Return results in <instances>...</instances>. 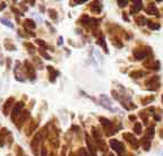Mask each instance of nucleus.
I'll return each mask as SVG.
<instances>
[{"mask_svg":"<svg viewBox=\"0 0 163 156\" xmlns=\"http://www.w3.org/2000/svg\"><path fill=\"white\" fill-rule=\"evenodd\" d=\"M72 156H77V155H76V154H75V153H74V154H72Z\"/></svg>","mask_w":163,"mask_h":156,"instance_id":"46","label":"nucleus"},{"mask_svg":"<svg viewBox=\"0 0 163 156\" xmlns=\"http://www.w3.org/2000/svg\"><path fill=\"white\" fill-rule=\"evenodd\" d=\"M100 24V20H96V18H90V23L89 25L91 26H97Z\"/></svg>","mask_w":163,"mask_h":156,"instance_id":"34","label":"nucleus"},{"mask_svg":"<svg viewBox=\"0 0 163 156\" xmlns=\"http://www.w3.org/2000/svg\"><path fill=\"white\" fill-rule=\"evenodd\" d=\"M61 43H62V38H59V41H58V44L60 45Z\"/></svg>","mask_w":163,"mask_h":156,"instance_id":"43","label":"nucleus"},{"mask_svg":"<svg viewBox=\"0 0 163 156\" xmlns=\"http://www.w3.org/2000/svg\"><path fill=\"white\" fill-rule=\"evenodd\" d=\"M41 151H42V153H41V156H48V151H47V148L42 145L41 146Z\"/></svg>","mask_w":163,"mask_h":156,"instance_id":"38","label":"nucleus"},{"mask_svg":"<svg viewBox=\"0 0 163 156\" xmlns=\"http://www.w3.org/2000/svg\"><path fill=\"white\" fill-rule=\"evenodd\" d=\"M7 135H10V132L6 128H2L1 132H0V146L5 145V136H7Z\"/></svg>","mask_w":163,"mask_h":156,"instance_id":"17","label":"nucleus"},{"mask_svg":"<svg viewBox=\"0 0 163 156\" xmlns=\"http://www.w3.org/2000/svg\"><path fill=\"white\" fill-rule=\"evenodd\" d=\"M146 13H147V14H149V15H155L156 17H160L159 10H158V8H156L153 3H151V5L146 8Z\"/></svg>","mask_w":163,"mask_h":156,"instance_id":"12","label":"nucleus"},{"mask_svg":"<svg viewBox=\"0 0 163 156\" xmlns=\"http://www.w3.org/2000/svg\"><path fill=\"white\" fill-rule=\"evenodd\" d=\"M162 102H163V98H162Z\"/></svg>","mask_w":163,"mask_h":156,"instance_id":"48","label":"nucleus"},{"mask_svg":"<svg viewBox=\"0 0 163 156\" xmlns=\"http://www.w3.org/2000/svg\"><path fill=\"white\" fill-rule=\"evenodd\" d=\"M129 120H133L134 121V120H136V117L135 116H129Z\"/></svg>","mask_w":163,"mask_h":156,"instance_id":"42","label":"nucleus"},{"mask_svg":"<svg viewBox=\"0 0 163 156\" xmlns=\"http://www.w3.org/2000/svg\"><path fill=\"white\" fill-rule=\"evenodd\" d=\"M14 102H15V98H8L6 102H5V104H3V108H2V112H3V114L5 116H8L9 114V111H10V109L11 108H14Z\"/></svg>","mask_w":163,"mask_h":156,"instance_id":"7","label":"nucleus"},{"mask_svg":"<svg viewBox=\"0 0 163 156\" xmlns=\"http://www.w3.org/2000/svg\"><path fill=\"white\" fill-rule=\"evenodd\" d=\"M23 108H24V103H23V102H17V103L14 105V108H13V110H11V113H10V118H11V120H13L14 122L16 121L18 116L22 113Z\"/></svg>","mask_w":163,"mask_h":156,"instance_id":"4","label":"nucleus"},{"mask_svg":"<svg viewBox=\"0 0 163 156\" xmlns=\"http://www.w3.org/2000/svg\"><path fill=\"white\" fill-rule=\"evenodd\" d=\"M16 153H17V156H26L25 155V153L23 152V149H22V147H20V146H17Z\"/></svg>","mask_w":163,"mask_h":156,"instance_id":"36","label":"nucleus"},{"mask_svg":"<svg viewBox=\"0 0 163 156\" xmlns=\"http://www.w3.org/2000/svg\"><path fill=\"white\" fill-rule=\"evenodd\" d=\"M145 137H146L147 139H149V140L153 139V137H154V127H148V128H147Z\"/></svg>","mask_w":163,"mask_h":156,"instance_id":"22","label":"nucleus"},{"mask_svg":"<svg viewBox=\"0 0 163 156\" xmlns=\"http://www.w3.org/2000/svg\"><path fill=\"white\" fill-rule=\"evenodd\" d=\"M108 156H114V155H113L112 153H109V155H108Z\"/></svg>","mask_w":163,"mask_h":156,"instance_id":"44","label":"nucleus"},{"mask_svg":"<svg viewBox=\"0 0 163 156\" xmlns=\"http://www.w3.org/2000/svg\"><path fill=\"white\" fill-rule=\"evenodd\" d=\"M145 75H146V73L143 71V70H134V71H131L129 74V76L131 78H141L145 76Z\"/></svg>","mask_w":163,"mask_h":156,"instance_id":"16","label":"nucleus"},{"mask_svg":"<svg viewBox=\"0 0 163 156\" xmlns=\"http://www.w3.org/2000/svg\"><path fill=\"white\" fill-rule=\"evenodd\" d=\"M0 23L3 24L5 26H8V27H10V28H14V25L8 20H6V18H0Z\"/></svg>","mask_w":163,"mask_h":156,"instance_id":"28","label":"nucleus"},{"mask_svg":"<svg viewBox=\"0 0 163 156\" xmlns=\"http://www.w3.org/2000/svg\"><path fill=\"white\" fill-rule=\"evenodd\" d=\"M159 76H153V77H151L149 79H147L146 81H145V85H159Z\"/></svg>","mask_w":163,"mask_h":156,"instance_id":"20","label":"nucleus"},{"mask_svg":"<svg viewBox=\"0 0 163 156\" xmlns=\"http://www.w3.org/2000/svg\"><path fill=\"white\" fill-rule=\"evenodd\" d=\"M91 10L94 14H100L102 10V3L100 1H94L91 3Z\"/></svg>","mask_w":163,"mask_h":156,"instance_id":"11","label":"nucleus"},{"mask_svg":"<svg viewBox=\"0 0 163 156\" xmlns=\"http://www.w3.org/2000/svg\"><path fill=\"white\" fill-rule=\"evenodd\" d=\"M24 68H25V71H26V75L27 77L30 78L32 81L35 79V67L30 62V61H24Z\"/></svg>","mask_w":163,"mask_h":156,"instance_id":"3","label":"nucleus"},{"mask_svg":"<svg viewBox=\"0 0 163 156\" xmlns=\"http://www.w3.org/2000/svg\"><path fill=\"white\" fill-rule=\"evenodd\" d=\"M142 145H143V147H144L145 151H148V149H149V147H151V140H149V139H147V138L144 136V138L142 139Z\"/></svg>","mask_w":163,"mask_h":156,"instance_id":"23","label":"nucleus"},{"mask_svg":"<svg viewBox=\"0 0 163 156\" xmlns=\"http://www.w3.org/2000/svg\"><path fill=\"white\" fill-rule=\"evenodd\" d=\"M161 137H163V129H162V131H161Z\"/></svg>","mask_w":163,"mask_h":156,"instance_id":"45","label":"nucleus"},{"mask_svg":"<svg viewBox=\"0 0 163 156\" xmlns=\"http://www.w3.org/2000/svg\"><path fill=\"white\" fill-rule=\"evenodd\" d=\"M96 43H97L99 45H102V46H103V49H104V51H106V52H108V50H107V44H106V41H104L103 38L99 39V41H97Z\"/></svg>","mask_w":163,"mask_h":156,"instance_id":"31","label":"nucleus"},{"mask_svg":"<svg viewBox=\"0 0 163 156\" xmlns=\"http://www.w3.org/2000/svg\"><path fill=\"white\" fill-rule=\"evenodd\" d=\"M39 52H40V54H41V56H42L44 59H47V60H51V57H50L47 52H44L42 49H39Z\"/></svg>","mask_w":163,"mask_h":156,"instance_id":"33","label":"nucleus"},{"mask_svg":"<svg viewBox=\"0 0 163 156\" xmlns=\"http://www.w3.org/2000/svg\"><path fill=\"white\" fill-rule=\"evenodd\" d=\"M100 122H101V124L103 126V128L104 129H110V130H113V127H112V122L110 121V120H108L107 118H103V117H100ZM113 132H116V130H113Z\"/></svg>","mask_w":163,"mask_h":156,"instance_id":"10","label":"nucleus"},{"mask_svg":"<svg viewBox=\"0 0 163 156\" xmlns=\"http://www.w3.org/2000/svg\"><path fill=\"white\" fill-rule=\"evenodd\" d=\"M142 1H135L134 5L131 6V9H130V13L131 14H135L136 11H139L142 9Z\"/></svg>","mask_w":163,"mask_h":156,"instance_id":"13","label":"nucleus"},{"mask_svg":"<svg viewBox=\"0 0 163 156\" xmlns=\"http://www.w3.org/2000/svg\"><path fill=\"white\" fill-rule=\"evenodd\" d=\"M79 22H80L82 24H84V25H87V24L90 23V17H89L87 15H84V16H82V17H80Z\"/></svg>","mask_w":163,"mask_h":156,"instance_id":"30","label":"nucleus"},{"mask_svg":"<svg viewBox=\"0 0 163 156\" xmlns=\"http://www.w3.org/2000/svg\"><path fill=\"white\" fill-rule=\"evenodd\" d=\"M110 147L119 156H124L126 154V149H125L124 144L121 141H118L117 139H110Z\"/></svg>","mask_w":163,"mask_h":156,"instance_id":"2","label":"nucleus"},{"mask_svg":"<svg viewBox=\"0 0 163 156\" xmlns=\"http://www.w3.org/2000/svg\"><path fill=\"white\" fill-rule=\"evenodd\" d=\"M36 127H37V122H35V121H33L32 122V124L30 126V128H28V131H26V135L27 136H30L34 130H36Z\"/></svg>","mask_w":163,"mask_h":156,"instance_id":"26","label":"nucleus"},{"mask_svg":"<svg viewBox=\"0 0 163 156\" xmlns=\"http://www.w3.org/2000/svg\"><path fill=\"white\" fill-rule=\"evenodd\" d=\"M79 155L80 156H90L89 155V153H87V151H86L85 148H83V147L79 149Z\"/></svg>","mask_w":163,"mask_h":156,"instance_id":"37","label":"nucleus"},{"mask_svg":"<svg viewBox=\"0 0 163 156\" xmlns=\"http://www.w3.org/2000/svg\"><path fill=\"white\" fill-rule=\"evenodd\" d=\"M36 44H39L40 46H42V48H44V49H47L48 48V45H47V43L44 42V41H42L41 39H36L35 40Z\"/></svg>","mask_w":163,"mask_h":156,"instance_id":"32","label":"nucleus"},{"mask_svg":"<svg viewBox=\"0 0 163 156\" xmlns=\"http://www.w3.org/2000/svg\"><path fill=\"white\" fill-rule=\"evenodd\" d=\"M86 144H87L89 151L91 152L92 156L96 155V151H95V147H94V145H93V144H92V143L90 141V136H89V135H86Z\"/></svg>","mask_w":163,"mask_h":156,"instance_id":"18","label":"nucleus"},{"mask_svg":"<svg viewBox=\"0 0 163 156\" xmlns=\"http://www.w3.org/2000/svg\"><path fill=\"white\" fill-rule=\"evenodd\" d=\"M28 117H30V112H28L27 110L22 111V113L18 116V118L16 119V121H15V123H16V126H17L18 128H20V127L27 121V118Z\"/></svg>","mask_w":163,"mask_h":156,"instance_id":"5","label":"nucleus"},{"mask_svg":"<svg viewBox=\"0 0 163 156\" xmlns=\"http://www.w3.org/2000/svg\"><path fill=\"white\" fill-rule=\"evenodd\" d=\"M86 2V0H82V1H74V3L75 5H79V3H85Z\"/></svg>","mask_w":163,"mask_h":156,"instance_id":"40","label":"nucleus"},{"mask_svg":"<svg viewBox=\"0 0 163 156\" xmlns=\"http://www.w3.org/2000/svg\"><path fill=\"white\" fill-rule=\"evenodd\" d=\"M101 105H103L106 109H110V110H113L112 109V101L109 98V96H107L106 94H102L101 96Z\"/></svg>","mask_w":163,"mask_h":156,"instance_id":"8","label":"nucleus"},{"mask_svg":"<svg viewBox=\"0 0 163 156\" xmlns=\"http://www.w3.org/2000/svg\"><path fill=\"white\" fill-rule=\"evenodd\" d=\"M134 131H135V134L136 135H141L142 134V124L139 123V122H136L135 123V126H134Z\"/></svg>","mask_w":163,"mask_h":156,"instance_id":"25","label":"nucleus"},{"mask_svg":"<svg viewBox=\"0 0 163 156\" xmlns=\"http://www.w3.org/2000/svg\"><path fill=\"white\" fill-rule=\"evenodd\" d=\"M118 3H119V6H120V7H125V6H127L128 1H127V0H119V1H118Z\"/></svg>","mask_w":163,"mask_h":156,"instance_id":"39","label":"nucleus"},{"mask_svg":"<svg viewBox=\"0 0 163 156\" xmlns=\"http://www.w3.org/2000/svg\"><path fill=\"white\" fill-rule=\"evenodd\" d=\"M47 69H48V71H49V74H50V81L53 83L54 80H55L57 75H58V71H55L51 66H47Z\"/></svg>","mask_w":163,"mask_h":156,"instance_id":"14","label":"nucleus"},{"mask_svg":"<svg viewBox=\"0 0 163 156\" xmlns=\"http://www.w3.org/2000/svg\"><path fill=\"white\" fill-rule=\"evenodd\" d=\"M35 26H36L35 23L32 20H26L24 22V27H25L26 30H34Z\"/></svg>","mask_w":163,"mask_h":156,"instance_id":"19","label":"nucleus"},{"mask_svg":"<svg viewBox=\"0 0 163 156\" xmlns=\"http://www.w3.org/2000/svg\"><path fill=\"white\" fill-rule=\"evenodd\" d=\"M146 24H147V26H148L151 30H159V28H160V24L153 23L152 20H146Z\"/></svg>","mask_w":163,"mask_h":156,"instance_id":"24","label":"nucleus"},{"mask_svg":"<svg viewBox=\"0 0 163 156\" xmlns=\"http://www.w3.org/2000/svg\"><path fill=\"white\" fill-rule=\"evenodd\" d=\"M133 54H134V57H135L136 60H142V59H144L147 57V52H146V50H142V49H136V50H134Z\"/></svg>","mask_w":163,"mask_h":156,"instance_id":"9","label":"nucleus"},{"mask_svg":"<svg viewBox=\"0 0 163 156\" xmlns=\"http://www.w3.org/2000/svg\"><path fill=\"white\" fill-rule=\"evenodd\" d=\"M161 156H163V155H161Z\"/></svg>","mask_w":163,"mask_h":156,"instance_id":"49","label":"nucleus"},{"mask_svg":"<svg viewBox=\"0 0 163 156\" xmlns=\"http://www.w3.org/2000/svg\"><path fill=\"white\" fill-rule=\"evenodd\" d=\"M44 132L47 134V128H43L41 131H39L35 136H34L32 143H31V148H32V152H33L34 155L39 154V147H40V144H42V141H43Z\"/></svg>","mask_w":163,"mask_h":156,"instance_id":"1","label":"nucleus"},{"mask_svg":"<svg viewBox=\"0 0 163 156\" xmlns=\"http://www.w3.org/2000/svg\"><path fill=\"white\" fill-rule=\"evenodd\" d=\"M3 45H5V48H6L7 50H10V51H15V50H16V45H15L10 40H8V39L5 40Z\"/></svg>","mask_w":163,"mask_h":156,"instance_id":"15","label":"nucleus"},{"mask_svg":"<svg viewBox=\"0 0 163 156\" xmlns=\"http://www.w3.org/2000/svg\"><path fill=\"white\" fill-rule=\"evenodd\" d=\"M122 137L126 139V141H128L133 147H134V149H137L138 148V143H137V139H136V137L134 136V135H131V134H129V132H125Z\"/></svg>","mask_w":163,"mask_h":156,"instance_id":"6","label":"nucleus"},{"mask_svg":"<svg viewBox=\"0 0 163 156\" xmlns=\"http://www.w3.org/2000/svg\"><path fill=\"white\" fill-rule=\"evenodd\" d=\"M23 44H24V46L26 48V50H28L30 54H34V53H35V48H34V45H33L32 43H30V42H24Z\"/></svg>","mask_w":163,"mask_h":156,"instance_id":"21","label":"nucleus"},{"mask_svg":"<svg viewBox=\"0 0 163 156\" xmlns=\"http://www.w3.org/2000/svg\"><path fill=\"white\" fill-rule=\"evenodd\" d=\"M5 7H6V3H5V2H1V3H0V10H2Z\"/></svg>","mask_w":163,"mask_h":156,"instance_id":"41","label":"nucleus"},{"mask_svg":"<svg viewBox=\"0 0 163 156\" xmlns=\"http://www.w3.org/2000/svg\"><path fill=\"white\" fill-rule=\"evenodd\" d=\"M135 22L138 24V25H145V23H146V20H145L144 16H137L136 18H135Z\"/></svg>","mask_w":163,"mask_h":156,"instance_id":"27","label":"nucleus"},{"mask_svg":"<svg viewBox=\"0 0 163 156\" xmlns=\"http://www.w3.org/2000/svg\"><path fill=\"white\" fill-rule=\"evenodd\" d=\"M49 15H50L52 20H57V18H58V14H57V11L54 9H49Z\"/></svg>","mask_w":163,"mask_h":156,"instance_id":"29","label":"nucleus"},{"mask_svg":"<svg viewBox=\"0 0 163 156\" xmlns=\"http://www.w3.org/2000/svg\"><path fill=\"white\" fill-rule=\"evenodd\" d=\"M51 156H54V154H51Z\"/></svg>","mask_w":163,"mask_h":156,"instance_id":"47","label":"nucleus"},{"mask_svg":"<svg viewBox=\"0 0 163 156\" xmlns=\"http://www.w3.org/2000/svg\"><path fill=\"white\" fill-rule=\"evenodd\" d=\"M153 100H154V96L152 95V96H148V98H143V100H142V102H143V104H144V105H146V104H148V103H151V102H152Z\"/></svg>","mask_w":163,"mask_h":156,"instance_id":"35","label":"nucleus"}]
</instances>
